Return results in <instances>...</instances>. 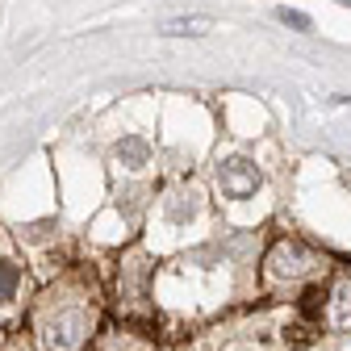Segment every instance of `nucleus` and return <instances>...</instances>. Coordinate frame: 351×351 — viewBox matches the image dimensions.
<instances>
[{
    "label": "nucleus",
    "mask_w": 351,
    "mask_h": 351,
    "mask_svg": "<svg viewBox=\"0 0 351 351\" xmlns=\"http://www.w3.org/2000/svg\"><path fill=\"white\" fill-rule=\"evenodd\" d=\"M88 339V314L80 305H63L55 310V318L47 322V347L51 351H75Z\"/></svg>",
    "instance_id": "1"
},
{
    "label": "nucleus",
    "mask_w": 351,
    "mask_h": 351,
    "mask_svg": "<svg viewBox=\"0 0 351 351\" xmlns=\"http://www.w3.org/2000/svg\"><path fill=\"white\" fill-rule=\"evenodd\" d=\"M217 184H222L226 197H251L259 189V167L243 155H230L217 163Z\"/></svg>",
    "instance_id": "2"
},
{
    "label": "nucleus",
    "mask_w": 351,
    "mask_h": 351,
    "mask_svg": "<svg viewBox=\"0 0 351 351\" xmlns=\"http://www.w3.org/2000/svg\"><path fill=\"white\" fill-rule=\"evenodd\" d=\"M318 263V255H310L301 243H276L268 255V276H301Z\"/></svg>",
    "instance_id": "3"
},
{
    "label": "nucleus",
    "mask_w": 351,
    "mask_h": 351,
    "mask_svg": "<svg viewBox=\"0 0 351 351\" xmlns=\"http://www.w3.org/2000/svg\"><path fill=\"white\" fill-rule=\"evenodd\" d=\"M113 155H117V163H125V167H143V163L151 159V143L138 138V134H125V138L113 147Z\"/></svg>",
    "instance_id": "4"
},
{
    "label": "nucleus",
    "mask_w": 351,
    "mask_h": 351,
    "mask_svg": "<svg viewBox=\"0 0 351 351\" xmlns=\"http://www.w3.org/2000/svg\"><path fill=\"white\" fill-rule=\"evenodd\" d=\"M209 29H213L209 17H171V21L159 25V34H167V38H176V34H209Z\"/></svg>",
    "instance_id": "5"
},
{
    "label": "nucleus",
    "mask_w": 351,
    "mask_h": 351,
    "mask_svg": "<svg viewBox=\"0 0 351 351\" xmlns=\"http://www.w3.org/2000/svg\"><path fill=\"white\" fill-rule=\"evenodd\" d=\"M276 21H280V25H289V29H297V34H314V21H310V13L289 9V5H280V9H276Z\"/></svg>",
    "instance_id": "6"
},
{
    "label": "nucleus",
    "mask_w": 351,
    "mask_h": 351,
    "mask_svg": "<svg viewBox=\"0 0 351 351\" xmlns=\"http://www.w3.org/2000/svg\"><path fill=\"white\" fill-rule=\"evenodd\" d=\"M17 285H21V272H17V263L0 259V305H5V301L17 293Z\"/></svg>",
    "instance_id": "7"
}]
</instances>
